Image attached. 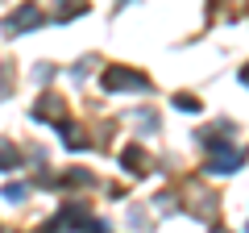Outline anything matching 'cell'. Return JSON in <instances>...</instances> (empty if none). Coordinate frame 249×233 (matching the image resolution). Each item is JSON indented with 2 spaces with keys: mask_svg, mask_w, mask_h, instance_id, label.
Masks as SVG:
<instances>
[{
  "mask_svg": "<svg viewBox=\"0 0 249 233\" xmlns=\"http://www.w3.org/2000/svg\"><path fill=\"white\" fill-rule=\"evenodd\" d=\"M29 21H37V13H34V9H21L17 17L9 21V29H21V25H29Z\"/></svg>",
  "mask_w": 249,
  "mask_h": 233,
  "instance_id": "6da1fadb",
  "label": "cell"
}]
</instances>
